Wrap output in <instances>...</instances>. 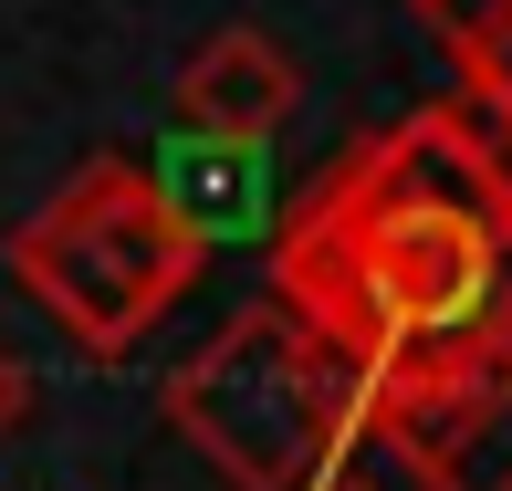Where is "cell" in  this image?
<instances>
[{
  "label": "cell",
  "mask_w": 512,
  "mask_h": 491,
  "mask_svg": "<svg viewBox=\"0 0 512 491\" xmlns=\"http://www.w3.org/2000/svg\"><path fill=\"white\" fill-rule=\"evenodd\" d=\"M0 251H11L21 293L95 366L136 356V335H157V314H168V303L199 283V262H209L136 157H84Z\"/></svg>",
  "instance_id": "7a4b0ae2"
},
{
  "label": "cell",
  "mask_w": 512,
  "mask_h": 491,
  "mask_svg": "<svg viewBox=\"0 0 512 491\" xmlns=\"http://www.w3.org/2000/svg\"><path fill=\"white\" fill-rule=\"evenodd\" d=\"M272 303L356 377V439L512 366V147L460 95L387 115L272 220Z\"/></svg>",
  "instance_id": "6da1fadb"
},
{
  "label": "cell",
  "mask_w": 512,
  "mask_h": 491,
  "mask_svg": "<svg viewBox=\"0 0 512 491\" xmlns=\"http://www.w3.org/2000/svg\"><path fill=\"white\" fill-rule=\"evenodd\" d=\"M293 115H304V63H293L272 32H251V21L209 32L199 53L178 63V126H209V136H251V147H272Z\"/></svg>",
  "instance_id": "277c9868"
},
{
  "label": "cell",
  "mask_w": 512,
  "mask_h": 491,
  "mask_svg": "<svg viewBox=\"0 0 512 491\" xmlns=\"http://www.w3.org/2000/svg\"><path fill=\"white\" fill-rule=\"evenodd\" d=\"M377 450L398 460L418 491H512V366L439 408H408L377 429Z\"/></svg>",
  "instance_id": "5b68a950"
},
{
  "label": "cell",
  "mask_w": 512,
  "mask_h": 491,
  "mask_svg": "<svg viewBox=\"0 0 512 491\" xmlns=\"http://www.w3.org/2000/svg\"><path fill=\"white\" fill-rule=\"evenodd\" d=\"M32 397H42V387H32V366H21L11 345H0V439H11L21 418H32Z\"/></svg>",
  "instance_id": "ba28073f"
},
{
  "label": "cell",
  "mask_w": 512,
  "mask_h": 491,
  "mask_svg": "<svg viewBox=\"0 0 512 491\" xmlns=\"http://www.w3.org/2000/svg\"><path fill=\"white\" fill-rule=\"evenodd\" d=\"M304 491H377V481H366V471H356V460H335V471H314Z\"/></svg>",
  "instance_id": "9c48e42d"
},
{
  "label": "cell",
  "mask_w": 512,
  "mask_h": 491,
  "mask_svg": "<svg viewBox=\"0 0 512 491\" xmlns=\"http://www.w3.org/2000/svg\"><path fill=\"white\" fill-rule=\"evenodd\" d=\"M157 199L189 220V241H251V230L272 220V189H262V147L251 136H209V126H168V147H157Z\"/></svg>",
  "instance_id": "8992f818"
},
{
  "label": "cell",
  "mask_w": 512,
  "mask_h": 491,
  "mask_svg": "<svg viewBox=\"0 0 512 491\" xmlns=\"http://www.w3.org/2000/svg\"><path fill=\"white\" fill-rule=\"evenodd\" d=\"M418 21L450 42L460 105L512 147V0H418Z\"/></svg>",
  "instance_id": "52a82bcc"
},
{
  "label": "cell",
  "mask_w": 512,
  "mask_h": 491,
  "mask_svg": "<svg viewBox=\"0 0 512 491\" xmlns=\"http://www.w3.org/2000/svg\"><path fill=\"white\" fill-rule=\"evenodd\" d=\"M168 429L230 491H304L356 450V377L262 293L168 377Z\"/></svg>",
  "instance_id": "3957f363"
}]
</instances>
